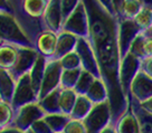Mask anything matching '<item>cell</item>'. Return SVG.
<instances>
[{"label": "cell", "instance_id": "1", "mask_svg": "<svg viewBox=\"0 0 152 133\" xmlns=\"http://www.w3.org/2000/svg\"><path fill=\"white\" fill-rule=\"evenodd\" d=\"M88 16V40L97 59L102 80L104 81L112 110V124L126 111L128 97L120 83V55L118 39V18L97 0H82Z\"/></svg>", "mask_w": 152, "mask_h": 133}, {"label": "cell", "instance_id": "2", "mask_svg": "<svg viewBox=\"0 0 152 133\" xmlns=\"http://www.w3.org/2000/svg\"><path fill=\"white\" fill-rule=\"evenodd\" d=\"M0 44L35 48V44L21 27L17 17L6 12H0Z\"/></svg>", "mask_w": 152, "mask_h": 133}, {"label": "cell", "instance_id": "3", "mask_svg": "<svg viewBox=\"0 0 152 133\" xmlns=\"http://www.w3.org/2000/svg\"><path fill=\"white\" fill-rule=\"evenodd\" d=\"M87 133H100L112 123V110L109 101L93 105L90 113L83 120Z\"/></svg>", "mask_w": 152, "mask_h": 133}, {"label": "cell", "instance_id": "4", "mask_svg": "<svg viewBox=\"0 0 152 133\" xmlns=\"http://www.w3.org/2000/svg\"><path fill=\"white\" fill-rule=\"evenodd\" d=\"M62 31L73 34L78 38H88V16L82 0L77 8L64 21Z\"/></svg>", "mask_w": 152, "mask_h": 133}, {"label": "cell", "instance_id": "5", "mask_svg": "<svg viewBox=\"0 0 152 133\" xmlns=\"http://www.w3.org/2000/svg\"><path fill=\"white\" fill-rule=\"evenodd\" d=\"M63 68L59 59H47L43 81L40 85V91L38 94V101L43 100L45 96H47L55 90L59 88Z\"/></svg>", "mask_w": 152, "mask_h": 133}, {"label": "cell", "instance_id": "6", "mask_svg": "<svg viewBox=\"0 0 152 133\" xmlns=\"http://www.w3.org/2000/svg\"><path fill=\"white\" fill-rule=\"evenodd\" d=\"M34 102H38V97L31 84L30 74L27 73L25 75L20 76L16 81V88H15V94L11 101V105L16 111L23 105L34 103Z\"/></svg>", "mask_w": 152, "mask_h": 133}, {"label": "cell", "instance_id": "7", "mask_svg": "<svg viewBox=\"0 0 152 133\" xmlns=\"http://www.w3.org/2000/svg\"><path fill=\"white\" fill-rule=\"evenodd\" d=\"M141 31L142 30L139 28L133 19H118V39L121 59L129 53L133 40Z\"/></svg>", "mask_w": 152, "mask_h": 133}, {"label": "cell", "instance_id": "8", "mask_svg": "<svg viewBox=\"0 0 152 133\" xmlns=\"http://www.w3.org/2000/svg\"><path fill=\"white\" fill-rule=\"evenodd\" d=\"M45 114V111L42 109L38 102L23 105L21 107L16 110L14 124L16 128L27 132L36 121L43 119Z\"/></svg>", "mask_w": 152, "mask_h": 133}, {"label": "cell", "instance_id": "9", "mask_svg": "<svg viewBox=\"0 0 152 133\" xmlns=\"http://www.w3.org/2000/svg\"><path fill=\"white\" fill-rule=\"evenodd\" d=\"M141 63L142 61L139 59L137 56H134L131 53H128L125 57L121 59L120 64V83L123 91L124 95L128 97L130 92L131 83L137 76L139 71L141 69Z\"/></svg>", "mask_w": 152, "mask_h": 133}, {"label": "cell", "instance_id": "10", "mask_svg": "<svg viewBox=\"0 0 152 133\" xmlns=\"http://www.w3.org/2000/svg\"><path fill=\"white\" fill-rule=\"evenodd\" d=\"M75 52L81 59L82 69L88 72L96 78H102L100 73V67L97 64V59L94 54V50L91 46L90 40L87 38H78L76 44Z\"/></svg>", "mask_w": 152, "mask_h": 133}, {"label": "cell", "instance_id": "11", "mask_svg": "<svg viewBox=\"0 0 152 133\" xmlns=\"http://www.w3.org/2000/svg\"><path fill=\"white\" fill-rule=\"evenodd\" d=\"M128 96H131L139 103H142L152 97V78L142 69L139 71L131 83Z\"/></svg>", "mask_w": 152, "mask_h": 133}, {"label": "cell", "instance_id": "12", "mask_svg": "<svg viewBox=\"0 0 152 133\" xmlns=\"http://www.w3.org/2000/svg\"><path fill=\"white\" fill-rule=\"evenodd\" d=\"M39 54L35 48L19 47L18 48V59L15 67L9 71L14 78L17 81L20 76L30 73L35 63L37 61Z\"/></svg>", "mask_w": 152, "mask_h": 133}, {"label": "cell", "instance_id": "13", "mask_svg": "<svg viewBox=\"0 0 152 133\" xmlns=\"http://www.w3.org/2000/svg\"><path fill=\"white\" fill-rule=\"evenodd\" d=\"M63 14L61 0H49L47 8L43 16V24L45 29L59 34L63 28Z\"/></svg>", "mask_w": 152, "mask_h": 133}, {"label": "cell", "instance_id": "14", "mask_svg": "<svg viewBox=\"0 0 152 133\" xmlns=\"http://www.w3.org/2000/svg\"><path fill=\"white\" fill-rule=\"evenodd\" d=\"M57 36L58 34L47 29L39 34L35 40V48L38 54L44 56L46 59H53L56 53Z\"/></svg>", "mask_w": 152, "mask_h": 133}, {"label": "cell", "instance_id": "15", "mask_svg": "<svg viewBox=\"0 0 152 133\" xmlns=\"http://www.w3.org/2000/svg\"><path fill=\"white\" fill-rule=\"evenodd\" d=\"M48 1L49 0H20L19 11L26 18L43 24V16L47 8Z\"/></svg>", "mask_w": 152, "mask_h": 133}, {"label": "cell", "instance_id": "16", "mask_svg": "<svg viewBox=\"0 0 152 133\" xmlns=\"http://www.w3.org/2000/svg\"><path fill=\"white\" fill-rule=\"evenodd\" d=\"M129 53L133 54L141 61L152 57V29L139 34L133 40Z\"/></svg>", "mask_w": 152, "mask_h": 133}, {"label": "cell", "instance_id": "17", "mask_svg": "<svg viewBox=\"0 0 152 133\" xmlns=\"http://www.w3.org/2000/svg\"><path fill=\"white\" fill-rule=\"evenodd\" d=\"M114 128L116 130V133H140L139 120L130 104L126 111L116 120Z\"/></svg>", "mask_w": 152, "mask_h": 133}, {"label": "cell", "instance_id": "18", "mask_svg": "<svg viewBox=\"0 0 152 133\" xmlns=\"http://www.w3.org/2000/svg\"><path fill=\"white\" fill-rule=\"evenodd\" d=\"M77 40H78V37H76L75 35L66 33V31H61L57 36L56 53L53 59H61L68 53L75 50Z\"/></svg>", "mask_w": 152, "mask_h": 133}, {"label": "cell", "instance_id": "19", "mask_svg": "<svg viewBox=\"0 0 152 133\" xmlns=\"http://www.w3.org/2000/svg\"><path fill=\"white\" fill-rule=\"evenodd\" d=\"M16 88V80L7 69L0 68V99L11 103Z\"/></svg>", "mask_w": 152, "mask_h": 133}, {"label": "cell", "instance_id": "20", "mask_svg": "<svg viewBox=\"0 0 152 133\" xmlns=\"http://www.w3.org/2000/svg\"><path fill=\"white\" fill-rule=\"evenodd\" d=\"M18 48L10 44H0V68L11 71L18 59Z\"/></svg>", "mask_w": 152, "mask_h": 133}, {"label": "cell", "instance_id": "21", "mask_svg": "<svg viewBox=\"0 0 152 133\" xmlns=\"http://www.w3.org/2000/svg\"><path fill=\"white\" fill-rule=\"evenodd\" d=\"M128 101L139 120L140 133H152V114L144 111L140 106V103L133 100L131 96H128Z\"/></svg>", "mask_w": 152, "mask_h": 133}, {"label": "cell", "instance_id": "22", "mask_svg": "<svg viewBox=\"0 0 152 133\" xmlns=\"http://www.w3.org/2000/svg\"><path fill=\"white\" fill-rule=\"evenodd\" d=\"M61 88V87H59ZM77 93L73 88H61L59 90V96H58V109L59 112L64 115L69 116L72 111L74 109Z\"/></svg>", "mask_w": 152, "mask_h": 133}, {"label": "cell", "instance_id": "23", "mask_svg": "<svg viewBox=\"0 0 152 133\" xmlns=\"http://www.w3.org/2000/svg\"><path fill=\"white\" fill-rule=\"evenodd\" d=\"M93 105H94V103L86 95L78 94L77 99H76L75 105H74V109L72 111L69 118L73 120H81V121H83L86 118V115L90 113Z\"/></svg>", "mask_w": 152, "mask_h": 133}, {"label": "cell", "instance_id": "24", "mask_svg": "<svg viewBox=\"0 0 152 133\" xmlns=\"http://www.w3.org/2000/svg\"><path fill=\"white\" fill-rule=\"evenodd\" d=\"M86 96L94 104L109 101V92H107L104 81L102 78H95L94 83L92 84L88 92L86 93Z\"/></svg>", "mask_w": 152, "mask_h": 133}, {"label": "cell", "instance_id": "25", "mask_svg": "<svg viewBox=\"0 0 152 133\" xmlns=\"http://www.w3.org/2000/svg\"><path fill=\"white\" fill-rule=\"evenodd\" d=\"M43 120L46 122L53 133H61L63 132L65 125L71 120V118L62 113H49L45 114Z\"/></svg>", "mask_w": 152, "mask_h": 133}, {"label": "cell", "instance_id": "26", "mask_svg": "<svg viewBox=\"0 0 152 133\" xmlns=\"http://www.w3.org/2000/svg\"><path fill=\"white\" fill-rule=\"evenodd\" d=\"M16 111L11 103L0 99V130L9 128L14 123Z\"/></svg>", "mask_w": 152, "mask_h": 133}, {"label": "cell", "instance_id": "27", "mask_svg": "<svg viewBox=\"0 0 152 133\" xmlns=\"http://www.w3.org/2000/svg\"><path fill=\"white\" fill-rule=\"evenodd\" d=\"M82 68L76 69H63L62 76H61V88H75L77 81L81 76Z\"/></svg>", "mask_w": 152, "mask_h": 133}, {"label": "cell", "instance_id": "28", "mask_svg": "<svg viewBox=\"0 0 152 133\" xmlns=\"http://www.w3.org/2000/svg\"><path fill=\"white\" fill-rule=\"evenodd\" d=\"M134 23L138 25V27L142 31L149 30L152 27V7L143 6L142 9L139 11V14L134 17Z\"/></svg>", "mask_w": 152, "mask_h": 133}, {"label": "cell", "instance_id": "29", "mask_svg": "<svg viewBox=\"0 0 152 133\" xmlns=\"http://www.w3.org/2000/svg\"><path fill=\"white\" fill-rule=\"evenodd\" d=\"M95 78H96V77H95L94 75H92L88 72L82 69L81 76H80V78H78V81H77V84H76L75 88H74L75 92L77 94L86 95V93L88 92L92 84L94 83Z\"/></svg>", "mask_w": 152, "mask_h": 133}, {"label": "cell", "instance_id": "30", "mask_svg": "<svg viewBox=\"0 0 152 133\" xmlns=\"http://www.w3.org/2000/svg\"><path fill=\"white\" fill-rule=\"evenodd\" d=\"M143 4L141 0H125L122 11V18L134 19V17L142 9Z\"/></svg>", "mask_w": 152, "mask_h": 133}, {"label": "cell", "instance_id": "31", "mask_svg": "<svg viewBox=\"0 0 152 133\" xmlns=\"http://www.w3.org/2000/svg\"><path fill=\"white\" fill-rule=\"evenodd\" d=\"M61 65H62L63 69H76V68H82L81 59L77 55L75 50L68 53L67 55L62 57L59 59Z\"/></svg>", "mask_w": 152, "mask_h": 133}, {"label": "cell", "instance_id": "32", "mask_svg": "<svg viewBox=\"0 0 152 133\" xmlns=\"http://www.w3.org/2000/svg\"><path fill=\"white\" fill-rule=\"evenodd\" d=\"M63 133H87V131L83 121L71 119L65 125Z\"/></svg>", "mask_w": 152, "mask_h": 133}, {"label": "cell", "instance_id": "33", "mask_svg": "<svg viewBox=\"0 0 152 133\" xmlns=\"http://www.w3.org/2000/svg\"><path fill=\"white\" fill-rule=\"evenodd\" d=\"M80 4H81V0H61V7H62V14L64 21L77 8V6Z\"/></svg>", "mask_w": 152, "mask_h": 133}, {"label": "cell", "instance_id": "34", "mask_svg": "<svg viewBox=\"0 0 152 133\" xmlns=\"http://www.w3.org/2000/svg\"><path fill=\"white\" fill-rule=\"evenodd\" d=\"M0 12H6V14H11L16 16L15 7L10 0H0Z\"/></svg>", "mask_w": 152, "mask_h": 133}, {"label": "cell", "instance_id": "35", "mask_svg": "<svg viewBox=\"0 0 152 133\" xmlns=\"http://www.w3.org/2000/svg\"><path fill=\"white\" fill-rule=\"evenodd\" d=\"M125 0H112V6H113L114 15L118 19L122 18V11H123V6Z\"/></svg>", "mask_w": 152, "mask_h": 133}, {"label": "cell", "instance_id": "36", "mask_svg": "<svg viewBox=\"0 0 152 133\" xmlns=\"http://www.w3.org/2000/svg\"><path fill=\"white\" fill-rule=\"evenodd\" d=\"M141 69L152 78V57L143 59L141 63Z\"/></svg>", "mask_w": 152, "mask_h": 133}, {"label": "cell", "instance_id": "37", "mask_svg": "<svg viewBox=\"0 0 152 133\" xmlns=\"http://www.w3.org/2000/svg\"><path fill=\"white\" fill-rule=\"evenodd\" d=\"M99 2H100L101 5L104 7L105 9L109 11L111 15H113L114 17H115V15H114V10H113V6H112V0H97Z\"/></svg>", "mask_w": 152, "mask_h": 133}, {"label": "cell", "instance_id": "38", "mask_svg": "<svg viewBox=\"0 0 152 133\" xmlns=\"http://www.w3.org/2000/svg\"><path fill=\"white\" fill-rule=\"evenodd\" d=\"M140 106H141L144 111H147L148 113L152 114V97H150L149 100L144 101L142 103H140Z\"/></svg>", "mask_w": 152, "mask_h": 133}, {"label": "cell", "instance_id": "39", "mask_svg": "<svg viewBox=\"0 0 152 133\" xmlns=\"http://www.w3.org/2000/svg\"><path fill=\"white\" fill-rule=\"evenodd\" d=\"M100 133H116V130H115V128H114V124L111 123L110 125H107L106 128L103 129Z\"/></svg>", "mask_w": 152, "mask_h": 133}, {"label": "cell", "instance_id": "40", "mask_svg": "<svg viewBox=\"0 0 152 133\" xmlns=\"http://www.w3.org/2000/svg\"><path fill=\"white\" fill-rule=\"evenodd\" d=\"M143 6H148V7H152V0H141Z\"/></svg>", "mask_w": 152, "mask_h": 133}, {"label": "cell", "instance_id": "41", "mask_svg": "<svg viewBox=\"0 0 152 133\" xmlns=\"http://www.w3.org/2000/svg\"><path fill=\"white\" fill-rule=\"evenodd\" d=\"M151 29H152V27H151Z\"/></svg>", "mask_w": 152, "mask_h": 133}]
</instances>
